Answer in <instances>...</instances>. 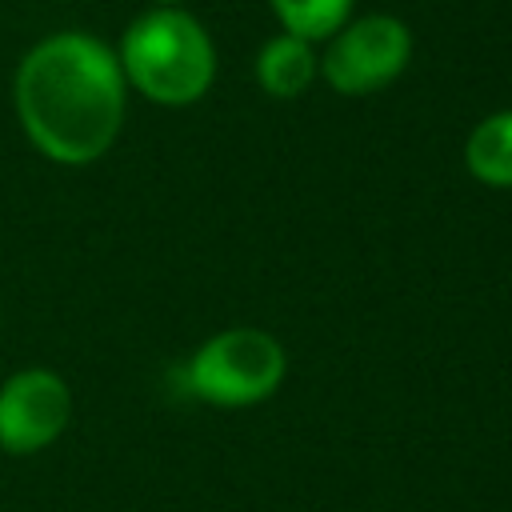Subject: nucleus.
<instances>
[{
  "label": "nucleus",
  "mask_w": 512,
  "mask_h": 512,
  "mask_svg": "<svg viewBox=\"0 0 512 512\" xmlns=\"http://www.w3.org/2000/svg\"><path fill=\"white\" fill-rule=\"evenodd\" d=\"M124 92L116 52L76 28L36 40L12 84L28 140L56 164H92L112 148L124 124Z\"/></svg>",
  "instance_id": "f257e3e1"
},
{
  "label": "nucleus",
  "mask_w": 512,
  "mask_h": 512,
  "mask_svg": "<svg viewBox=\"0 0 512 512\" xmlns=\"http://www.w3.org/2000/svg\"><path fill=\"white\" fill-rule=\"evenodd\" d=\"M116 60L124 84L164 108L196 104L216 80V44L208 28L184 8L140 12L124 28Z\"/></svg>",
  "instance_id": "f03ea898"
},
{
  "label": "nucleus",
  "mask_w": 512,
  "mask_h": 512,
  "mask_svg": "<svg viewBox=\"0 0 512 512\" xmlns=\"http://www.w3.org/2000/svg\"><path fill=\"white\" fill-rule=\"evenodd\" d=\"M288 372V356L280 340L264 328H224L208 336L188 368V392L216 408H252L268 400Z\"/></svg>",
  "instance_id": "7ed1b4c3"
},
{
  "label": "nucleus",
  "mask_w": 512,
  "mask_h": 512,
  "mask_svg": "<svg viewBox=\"0 0 512 512\" xmlns=\"http://www.w3.org/2000/svg\"><path fill=\"white\" fill-rule=\"evenodd\" d=\"M412 60V32L388 12L348 20L320 56V76L340 96H364L392 84Z\"/></svg>",
  "instance_id": "20e7f679"
},
{
  "label": "nucleus",
  "mask_w": 512,
  "mask_h": 512,
  "mask_svg": "<svg viewBox=\"0 0 512 512\" xmlns=\"http://www.w3.org/2000/svg\"><path fill=\"white\" fill-rule=\"evenodd\" d=\"M72 420V388L52 368H20L0 384V448L32 456L60 440Z\"/></svg>",
  "instance_id": "39448f33"
},
{
  "label": "nucleus",
  "mask_w": 512,
  "mask_h": 512,
  "mask_svg": "<svg viewBox=\"0 0 512 512\" xmlns=\"http://www.w3.org/2000/svg\"><path fill=\"white\" fill-rule=\"evenodd\" d=\"M316 76H320V56L312 52L308 40L280 32V36L264 40V48L256 52V80L276 100L300 96Z\"/></svg>",
  "instance_id": "423d86ee"
},
{
  "label": "nucleus",
  "mask_w": 512,
  "mask_h": 512,
  "mask_svg": "<svg viewBox=\"0 0 512 512\" xmlns=\"http://www.w3.org/2000/svg\"><path fill=\"white\" fill-rule=\"evenodd\" d=\"M464 168L492 188H512V108L484 116L464 140Z\"/></svg>",
  "instance_id": "0eeeda50"
},
{
  "label": "nucleus",
  "mask_w": 512,
  "mask_h": 512,
  "mask_svg": "<svg viewBox=\"0 0 512 512\" xmlns=\"http://www.w3.org/2000/svg\"><path fill=\"white\" fill-rule=\"evenodd\" d=\"M280 28L296 40H328L348 24L352 0H268Z\"/></svg>",
  "instance_id": "6e6552de"
},
{
  "label": "nucleus",
  "mask_w": 512,
  "mask_h": 512,
  "mask_svg": "<svg viewBox=\"0 0 512 512\" xmlns=\"http://www.w3.org/2000/svg\"><path fill=\"white\" fill-rule=\"evenodd\" d=\"M156 8H180V0H156Z\"/></svg>",
  "instance_id": "1a4fd4ad"
}]
</instances>
